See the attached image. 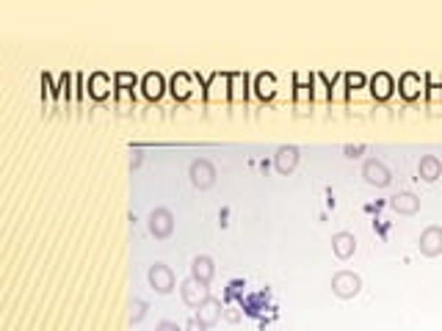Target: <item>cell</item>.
Segmentation results:
<instances>
[{
	"label": "cell",
	"mask_w": 442,
	"mask_h": 331,
	"mask_svg": "<svg viewBox=\"0 0 442 331\" xmlns=\"http://www.w3.org/2000/svg\"><path fill=\"white\" fill-rule=\"evenodd\" d=\"M72 80H75V75H70V72L61 75V80H59V100H67V102H70V97H72Z\"/></svg>",
	"instance_id": "83f0119b"
},
{
	"label": "cell",
	"mask_w": 442,
	"mask_h": 331,
	"mask_svg": "<svg viewBox=\"0 0 442 331\" xmlns=\"http://www.w3.org/2000/svg\"><path fill=\"white\" fill-rule=\"evenodd\" d=\"M390 207H392L398 216H414V213H420V196H414V194H409V191L395 194V196L390 199Z\"/></svg>",
	"instance_id": "5bb4252c"
},
{
	"label": "cell",
	"mask_w": 442,
	"mask_h": 331,
	"mask_svg": "<svg viewBox=\"0 0 442 331\" xmlns=\"http://www.w3.org/2000/svg\"><path fill=\"white\" fill-rule=\"evenodd\" d=\"M368 89H370V94H373L379 102H384V100H390V97H392L395 83H392V78H390L387 72H376V75L368 80Z\"/></svg>",
	"instance_id": "8fae6325"
},
{
	"label": "cell",
	"mask_w": 442,
	"mask_h": 331,
	"mask_svg": "<svg viewBox=\"0 0 442 331\" xmlns=\"http://www.w3.org/2000/svg\"><path fill=\"white\" fill-rule=\"evenodd\" d=\"M191 276H193L196 282H202V284H210V282H213V276H215V265H213V260H210V257H204V254L193 257V262H191Z\"/></svg>",
	"instance_id": "e0dca14e"
},
{
	"label": "cell",
	"mask_w": 442,
	"mask_h": 331,
	"mask_svg": "<svg viewBox=\"0 0 442 331\" xmlns=\"http://www.w3.org/2000/svg\"><path fill=\"white\" fill-rule=\"evenodd\" d=\"M255 94H257L263 102H269V100L277 94V78H274L271 72H260V75L255 78Z\"/></svg>",
	"instance_id": "44dd1931"
},
{
	"label": "cell",
	"mask_w": 442,
	"mask_h": 331,
	"mask_svg": "<svg viewBox=\"0 0 442 331\" xmlns=\"http://www.w3.org/2000/svg\"><path fill=\"white\" fill-rule=\"evenodd\" d=\"M89 94H92L97 102H103V100L111 94V78H108L105 72H94V75L89 78Z\"/></svg>",
	"instance_id": "ffe728a7"
},
{
	"label": "cell",
	"mask_w": 442,
	"mask_h": 331,
	"mask_svg": "<svg viewBox=\"0 0 442 331\" xmlns=\"http://www.w3.org/2000/svg\"><path fill=\"white\" fill-rule=\"evenodd\" d=\"M147 279H149L152 290H155V293H160V295H169V293L174 290V284H177V279H174V271H171L169 265H163V262H155V265L149 268Z\"/></svg>",
	"instance_id": "3957f363"
},
{
	"label": "cell",
	"mask_w": 442,
	"mask_h": 331,
	"mask_svg": "<svg viewBox=\"0 0 442 331\" xmlns=\"http://www.w3.org/2000/svg\"><path fill=\"white\" fill-rule=\"evenodd\" d=\"M417 249H420L423 257H439L442 254V227L423 229V235L417 240Z\"/></svg>",
	"instance_id": "ba28073f"
},
{
	"label": "cell",
	"mask_w": 442,
	"mask_h": 331,
	"mask_svg": "<svg viewBox=\"0 0 442 331\" xmlns=\"http://www.w3.org/2000/svg\"><path fill=\"white\" fill-rule=\"evenodd\" d=\"M185 331H207V326H204L199 317H191V320L185 323Z\"/></svg>",
	"instance_id": "4dcf8cb0"
},
{
	"label": "cell",
	"mask_w": 442,
	"mask_h": 331,
	"mask_svg": "<svg viewBox=\"0 0 442 331\" xmlns=\"http://www.w3.org/2000/svg\"><path fill=\"white\" fill-rule=\"evenodd\" d=\"M155 331H182L177 323H171V320H160L158 326H155Z\"/></svg>",
	"instance_id": "1f68e13d"
},
{
	"label": "cell",
	"mask_w": 442,
	"mask_h": 331,
	"mask_svg": "<svg viewBox=\"0 0 442 331\" xmlns=\"http://www.w3.org/2000/svg\"><path fill=\"white\" fill-rule=\"evenodd\" d=\"M313 100L318 102H332V86H326V78L321 72H313Z\"/></svg>",
	"instance_id": "603a6c76"
},
{
	"label": "cell",
	"mask_w": 442,
	"mask_h": 331,
	"mask_svg": "<svg viewBox=\"0 0 442 331\" xmlns=\"http://www.w3.org/2000/svg\"><path fill=\"white\" fill-rule=\"evenodd\" d=\"M423 89H425V78H420L417 72H403L401 80H398V91L406 102H414Z\"/></svg>",
	"instance_id": "9c48e42d"
},
{
	"label": "cell",
	"mask_w": 442,
	"mask_h": 331,
	"mask_svg": "<svg viewBox=\"0 0 442 331\" xmlns=\"http://www.w3.org/2000/svg\"><path fill=\"white\" fill-rule=\"evenodd\" d=\"M362 146H346V157H359Z\"/></svg>",
	"instance_id": "d6a6232c"
},
{
	"label": "cell",
	"mask_w": 442,
	"mask_h": 331,
	"mask_svg": "<svg viewBox=\"0 0 442 331\" xmlns=\"http://www.w3.org/2000/svg\"><path fill=\"white\" fill-rule=\"evenodd\" d=\"M204 100L207 102L230 100V72H213L210 75V83L204 86Z\"/></svg>",
	"instance_id": "8992f818"
},
{
	"label": "cell",
	"mask_w": 442,
	"mask_h": 331,
	"mask_svg": "<svg viewBox=\"0 0 442 331\" xmlns=\"http://www.w3.org/2000/svg\"><path fill=\"white\" fill-rule=\"evenodd\" d=\"M274 166L280 174H293L299 166V149L296 146H280L274 155Z\"/></svg>",
	"instance_id": "30bf717a"
},
{
	"label": "cell",
	"mask_w": 442,
	"mask_h": 331,
	"mask_svg": "<svg viewBox=\"0 0 442 331\" xmlns=\"http://www.w3.org/2000/svg\"><path fill=\"white\" fill-rule=\"evenodd\" d=\"M144 315H147V301L133 298V304H130V323H133V326H138V323L144 320Z\"/></svg>",
	"instance_id": "4316f807"
},
{
	"label": "cell",
	"mask_w": 442,
	"mask_h": 331,
	"mask_svg": "<svg viewBox=\"0 0 442 331\" xmlns=\"http://www.w3.org/2000/svg\"><path fill=\"white\" fill-rule=\"evenodd\" d=\"M332 251H335L337 260H351L354 251H357V238L351 232H337L332 238Z\"/></svg>",
	"instance_id": "9a60e30c"
},
{
	"label": "cell",
	"mask_w": 442,
	"mask_h": 331,
	"mask_svg": "<svg viewBox=\"0 0 442 331\" xmlns=\"http://www.w3.org/2000/svg\"><path fill=\"white\" fill-rule=\"evenodd\" d=\"M425 94H428V102H431V105H439V102H442V78H439V75H428V78H425Z\"/></svg>",
	"instance_id": "cb8c5ba5"
},
{
	"label": "cell",
	"mask_w": 442,
	"mask_h": 331,
	"mask_svg": "<svg viewBox=\"0 0 442 331\" xmlns=\"http://www.w3.org/2000/svg\"><path fill=\"white\" fill-rule=\"evenodd\" d=\"M50 97H59V86H53L50 75L45 72L42 75V100H50Z\"/></svg>",
	"instance_id": "f1b7e54d"
},
{
	"label": "cell",
	"mask_w": 442,
	"mask_h": 331,
	"mask_svg": "<svg viewBox=\"0 0 442 331\" xmlns=\"http://www.w3.org/2000/svg\"><path fill=\"white\" fill-rule=\"evenodd\" d=\"M310 83H313V78L296 75V91H293V97H296V105H299V108H304V105L313 102V89H310Z\"/></svg>",
	"instance_id": "7402d4cb"
},
{
	"label": "cell",
	"mask_w": 442,
	"mask_h": 331,
	"mask_svg": "<svg viewBox=\"0 0 442 331\" xmlns=\"http://www.w3.org/2000/svg\"><path fill=\"white\" fill-rule=\"evenodd\" d=\"M149 232H152V238H158V240L171 238V232H174V216H171V210L155 207V210L149 213Z\"/></svg>",
	"instance_id": "5b68a950"
},
{
	"label": "cell",
	"mask_w": 442,
	"mask_h": 331,
	"mask_svg": "<svg viewBox=\"0 0 442 331\" xmlns=\"http://www.w3.org/2000/svg\"><path fill=\"white\" fill-rule=\"evenodd\" d=\"M188 177H191V185H193L196 191H207V188L215 185L218 172H215V166H213L210 160L199 157V160H193V163L188 166Z\"/></svg>",
	"instance_id": "6da1fadb"
},
{
	"label": "cell",
	"mask_w": 442,
	"mask_h": 331,
	"mask_svg": "<svg viewBox=\"0 0 442 331\" xmlns=\"http://www.w3.org/2000/svg\"><path fill=\"white\" fill-rule=\"evenodd\" d=\"M169 91H171L174 100H188L193 94V75L191 72H174L171 83H169Z\"/></svg>",
	"instance_id": "4fadbf2b"
},
{
	"label": "cell",
	"mask_w": 442,
	"mask_h": 331,
	"mask_svg": "<svg viewBox=\"0 0 442 331\" xmlns=\"http://www.w3.org/2000/svg\"><path fill=\"white\" fill-rule=\"evenodd\" d=\"M138 163H141V152H136V157L130 160V166H133V169H138Z\"/></svg>",
	"instance_id": "836d02e7"
},
{
	"label": "cell",
	"mask_w": 442,
	"mask_h": 331,
	"mask_svg": "<svg viewBox=\"0 0 442 331\" xmlns=\"http://www.w3.org/2000/svg\"><path fill=\"white\" fill-rule=\"evenodd\" d=\"M180 295H182V301H185L191 309H199V306L210 298V290H207V284H202V282H196V279L191 276V279H185V282L180 284Z\"/></svg>",
	"instance_id": "52a82bcc"
},
{
	"label": "cell",
	"mask_w": 442,
	"mask_h": 331,
	"mask_svg": "<svg viewBox=\"0 0 442 331\" xmlns=\"http://www.w3.org/2000/svg\"><path fill=\"white\" fill-rule=\"evenodd\" d=\"M249 97V75L246 72H230V100L246 102Z\"/></svg>",
	"instance_id": "ac0fdd59"
},
{
	"label": "cell",
	"mask_w": 442,
	"mask_h": 331,
	"mask_svg": "<svg viewBox=\"0 0 442 331\" xmlns=\"http://www.w3.org/2000/svg\"><path fill=\"white\" fill-rule=\"evenodd\" d=\"M417 177H420L423 183H436V180L442 177V163H439L436 155L420 157V163H417Z\"/></svg>",
	"instance_id": "7c38bea8"
},
{
	"label": "cell",
	"mask_w": 442,
	"mask_h": 331,
	"mask_svg": "<svg viewBox=\"0 0 442 331\" xmlns=\"http://www.w3.org/2000/svg\"><path fill=\"white\" fill-rule=\"evenodd\" d=\"M141 91H144L147 100H160L163 91H166L163 75H160V72H147V75L141 78Z\"/></svg>",
	"instance_id": "2e32d148"
},
{
	"label": "cell",
	"mask_w": 442,
	"mask_h": 331,
	"mask_svg": "<svg viewBox=\"0 0 442 331\" xmlns=\"http://www.w3.org/2000/svg\"><path fill=\"white\" fill-rule=\"evenodd\" d=\"M133 86H136V75H130V72H116L114 75V89L133 91Z\"/></svg>",
	"instance_id": "484cf974"
},
{
	"label": "cell",
	"mask_w": 442,
	"mask_h": 331,
	"mask_svg": "<svg viewBox=\"0 0 442 331\" xmlns=\"http://www.w3.org/2000/svg\"><path fill=\"white\" fill-rule=\"evenodd\" d=\"M346 94H348L346 75H337L335 83H332V102H346Z\"/></svg>",
	"instance_id": "d4e9b609"
},
{
	"label": "cell",
	"mask_w": 442,
	"mask_h": 331,
	"mask_svg": "<svg viewBox=\"0 0 442 331\" xmlns=\"http://www.w3.org/2000/svg\"><path fill=\"white\" fill-rule=\"evenodd\" d=\"M362 177H365V183L373 185V188H387V185L392 183L390 169H387L381 160H376V157L365 160V166H362Z\"/></svg>",
	"instance_id": "277c9868"
},
{
	"label": "cell",
	"mask_w": 442,
	"mask_h": 331,
	"mask_svg": "<svg viewBox=\"0 0 442 331\" xmlns=\"http://www.w3.org/2000/svg\"><path fill=\"white\" fill-rule=\"evenodd\" d=\"M365 83H368V80H365V75H359V72H348V75H346V86H348V89H365Z\"/></svg>",
	"instance_id": "f546056e"
},
{
	"label": "cell",
	"mask_w": 442,
	"mask_h": 331,
	"mask_svg": "<svg viewBox=\"0 0 442 331\" xmlns=\"http://www.w3.org/2000/svg\"><path fill=\"white\" fill-rule=\"evenodd\" d=\"M221 312H224V309H221V301L210 295V298H207V301H204V304L196 309V317H199V320H202V323L210 328L213 323H218V320H221Z\"/></svg>",
	"instance_id": "d6986e66"
},
{
	"label": "cell",
	"mask_w": 442,
	"mask_h": 331,
	"mask_svg": "<svg viewBox=\"0 0 442 331\" xmlns=\"http://www.w3.org/2000/svg\"><path fill=\"white\" fill-rule=\"evenodd\" d=\"M359 290H362L359 273H354V271H337V273L332 276V293H335L337 298H354Z\"/></svg>",
	"instance_id": "7a4b0ae2"
}]
</instances>
